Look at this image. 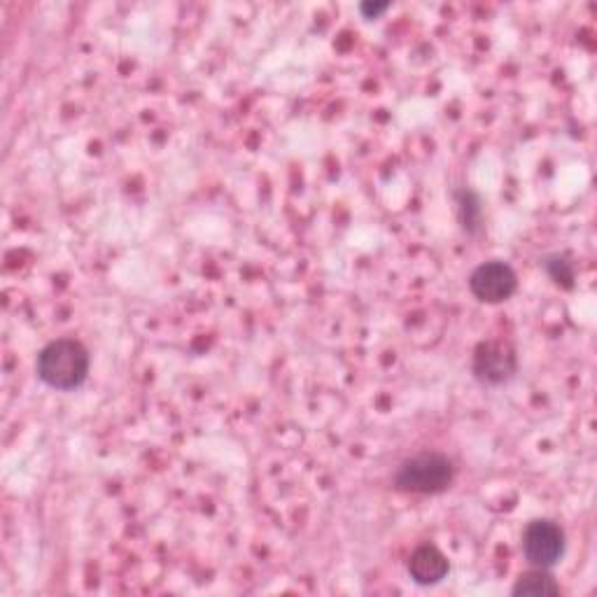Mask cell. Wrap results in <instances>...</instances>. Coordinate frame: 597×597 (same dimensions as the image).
I'll list each match as a JSON object with an SVG mask.
<instances>
[{"label": "cell", "instance_id": "cell-1", "mask_svg": "<svg viewBox=\"0 0 597 597\" xmlns=\"http://www.w3.org/2000/svg\"><path fill=\"white\" fill-rule=\"evenodd\" d=\"M36 374L59 393H75L89 376V353L78 338H57L38 353Z\"/></svg>", "mask_w": 597, "mask_h": 597}, {"label": "cell", "instance_id": "cell-2", "mask_svg": "<svg viewBox=\"0 0 597 597\" xmlns=\"http://www.w3.org/2000/svg\"><path fill=\"white\" fill-rule=\"evenodd\" d=\"M455 480V465L448 455L421 453L408 457L395 472V488L411 495H439Z\"/></svg>", "mask_w": 597, "mask_h": 597}, {"label": "cell", "instance_id": "cell-3", "mask_svg": "<svg viewBox=\"0 0 597 597\" xmlns=\"http://www.w3.org/2000/svg\"><path fill=\"white\" fill-rule=\"evenodd\" d=\"M520 548L530 567L554 569L565 556V530L556 520L535 518L525 525Z\"/></svg>", "mask_w": 597, "mask_h": 597}, {"label": "cell", "instance_id": "cell-4", "mask_svg": "<svg viewBox=\"0 0 597 597\" xmlns=\"http://www.w3.org/2000/svg\"><path fill=\"white\" fill-rule=\"evenodd\" d=\"M472 372L480 385L497 387V385L509 383L518 372L516 351L507 341L478 343V348L472 360Z\"/></svg>", "mask_w": 597, "mask_h": 597}, {"label": "cell", "instance_id": "cell-5", "mask_svg": "<svg viewBox=\"0 0 597 597\" xmlns=\"http://www.w3.org/2000/svg\"><path fill=\"white\" fill-rule=\"evenodd\" d=\"M469 292L474 298L484 304H502L509 302L518 290V275L512 264L502 260H490L478 264L469 275Z\"/></svg>", "mask_w": 597, "mask_h": 597}, {"label": "cell", "instance_id": "cell-6", "mask_svg": "<svg viewBox=\"0 0 597 597\" xmlns=\"http://www.w3.org/2000/svg\"><path fill=\"white\" fill-rule=\"evenodd\" d=\"M406 569L418 586H436L448 577L451 563L434 544H421L411 554Z\"/></svg>", "mask_w": 597, "mask_h": 597}, {"label": "cell", "instance_id": "cell-7", "mask_svg": "<svg viewBox=\"0 0 597 597\" xmlns=\"http://www.w3.org/2000/svg\"><path fill=\"white\" fill-rule=\"evenodd\" d=\"M512 593L514 595H530V597L560 595V586H558L554 574H550L548 569L533 567L530 571L520 574V577L514 584V588H512Z\"/></svg>", "mask_w": 597, "mask_h": 597}, {"label": "cell", "instance_id": "cell-8", "mask_svg": "<svg viewBox=\"0 0 597 597\" xmlns=\"http://www.w3.org/2000/svg\"><path fill=\"white\" fill-rule=\"evenodd\" d=\"M457 205H461V220H463V226L467 229L469 234L478 232V229H480V213H484V211H480V201H478V196H476L474 192L465 190V192L461 194V199H457Z\"/></svg>", "mask_w": 597, "mask_h": 597}, {"label": "cell", "instance_id": "cell-9", "mask_svg": "<svg viewBox=\"0 0 597 597\" xmlns=\"http://www.w3.org/2000/svg\"><path fill=\"white\" fill-rule=\"evenodd\" d=\"M544 269L548 273V279L556 285L571 287L574 285V264L565 255H550L544 260Z\"/></svg>", "mask_w": 597, "mask_h": 597}, {"label": "cell", "instance_id": "cell-10", "mask_svg": "<svg viewBox=\"0 0 597 597\" xmlns=\"http://www.w3.org/2000/svg\"><path fill=\"white\" fill-rule=\"evenodd\" d=\"M389 10V3H360V12L364 19H378L381 14H385Z\"/></svg>", "mask_w": 597, "mask_h": 597}]
</instances>
